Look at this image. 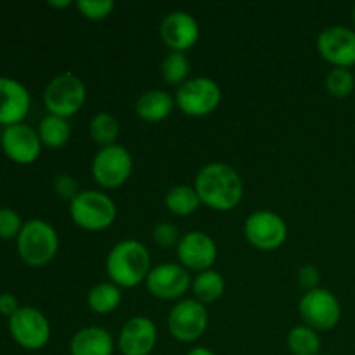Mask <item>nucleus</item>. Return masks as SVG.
Returning <instances> with one entry per match:
<instances>
[{"instance_id": "obj_26", "label": "nucleus", "mask_w": 355, "mask_h": 355, "mask_svg": "<svg viewBox=\"0 0 355 355\" xmlns=\"http://www.w3.org/2000/svg\"><path fill=\"white\" fill-rule=\"evenodd\" d=\"M89 134L90 139L96 144H99L101 148L118 144L116 141L120 137V123H118V120L113 114L101 111V113H96L90 118Z\"/></svg>"}, {"instance_id": "obj_21", "label": "nucleus", "mask_w": 355, "mask_h": 355, "mask_svg": "<svg viewBox=\"0 0 355 355\" xmlns=\"http://www.w3.org/2000/svg\"><path fill=\"white\" fill-rule=\"evenodd\" d=\"M123 300V291L111 281L94 284L87 293V305L94 314L106 315L116 311Z\"/></svg>"}, {"instance_id": "obj_15", "label": "nucleus", "mask_w": 355, "mask_h": 355, "mask_svg": "<svg viewBox=\"0 0 355 355\" xmlns=\"http://www.w3.org/2000/svg\"><path fill=\"white\" fill-rule=\"evenodd\" d=\"M163 44L175 52H186L200 40V23L187 10H170L159 23Z\"/></svg>"}, {"instance_id": "obj_20", "label": "nucleus", "mask_w": 355, "mask_h": 355, "mask_svg": "<svg viewBox=\"0 0 355 355\" xmlns=\"http://www.w3.org/2000/svg\"><path fill=\"white\" fill-rule=\"evenodd\" d=\"M175 110V97L162 89H151L141 94L135 103V114L149 123H158L168 118Z\"/></svg>"}, {"instance_id": "obj_36", "label": "nucleus", "mask_w": 355, "mask_h": 355, "mask_svg": "<svg viewBox=\"0 0 355 355\" xmlns=\"http://www.w3.org/2000/svg\"><path fill=\"white\" fill-rule=\"evenodd\" d=\"M49 6L54 7V9H62V7L71 6V2L69 0H61V2H58V0H49Z\"/></svg>"}, {"instance_id": "obj_25", "label": "nucleus", "mask_w": 355, "mask_h": 355, "mask_svg": "<svg viewBox=\"0 0 355 355\" xmlns=\"http://www.w3.org/2000/svg\"><path fill=\"white\" fill-rule=\"evenodd\" d=\"M286 347L291 355H319L321 354V336L315 329L298 324L288 333Z\"/></svg>"}, {"instance_id": "obj_19", "label": "nucleus", "mask_w": 355, "mask_h": 355, "mask_svg": "<svg viewBox=\"0 0 355 355\" xmlns=\"http://www.w3.org/2000/svg\"><path fill=\"white\" fill-rule=\"evenodd\" d=\"M116 342L106 328L85 326L69 340V355H113Z\"/></svg>"}, {"instance_id": "obj_24", "label": "nucleus", "mask_w": 355, "mask_h": 355, "mask_svg": "<svg viewBox=\"0 0 355 355\" xmlns=\"http://www.w3.org/2000/svg\"><path fill=\"white\" fill-rule=\"evenodd\" d=\"M37 132L42 144L51 149H61L62 146L68 144L69 135H71L68 120L61 116H54V114H47V116L42 118Z\"/></svg>"}, {"instance_id": "obj_10", "label": "nucleus", "mask_w": 355, "mask_h": 355, "mask_svg": "<svg viewBox=\"0 0 355 355\" xmlns=\"http://www.w3.org/2000/svg\"><path fill=\"white\" fill-rule=\"evenodd\" d=\"M243 234L253 248L260 252H274L288 239V224L272 210H255L246 217Z\"/></svg>"}, {"instance_id": "obj_18", "label": "nucleus", "mask_w": 355, "mask_h": 355, "mask_svg": "<svg viewBox=\"0 0 355 355\" xmlns=\"http://www.w3.org/2000/svg\"><path fill=\"white\" fill-rule=\"evenodd\" d=\"M31 106L26 87L9 76H0V125L23 123Z\"/></svg>"}, {"instance_id": "obj_33", "label": "nucleus", "mask_w": 355, "mask_h": 355, "mask_svg": "<svg viewBox=\"0 0 355 355\" xmlns=\"http://www.w3.org/2000/svg\"><path fill=\"white\" fill-rule=\"evenodd\" d=\"M297 281L298 286L302 288L304 291H311L319 288V281H321V272L312 263H307V266L300 267L297 274Z\"/></svg>"}, {"instance_id": "obj_6", "label": "nucleus", "mask_w": 355, "mask_h": 355, "mask_svg": "<svg viewBox=\"0 0 355 355\" xmlns=\"http://www.w3.org/2000/svg\"><path fill=\"white\" fill-rule=\"evenodd\" d=\"M298 314L305 326L318 333L331 331L342 319V305L335 293L319 286L302 295L298 300Z\"/></svg>"}, {"instance_id": "obj_28", "label": "nucleus", "mask_w": 355, "mask_h": 355, "mask_svg": "<svg viewBox=\"0 0 355 355\" xmlns=\"http://www.w3.org/2000/svg\"><path fill=\"white\" fill-rule=\"evenodd\" d=\"M324 87L328 94H331L336 99H345L355 89V76L350 68H333L326 75Z\"/></svg>"}, {"instance_id": "obj_29", "label": "nucleus", "mask_w": 355, "mask_h": 355, "mask_svg": "<svg viewBox=\"0 0 355 355\" xmlns=\"http://www.w3.org/2000/svg\"><path fill=\"white\" fill-rule=\"evenodd\" d=\"M75 7L83 17L90 21H103L113 12V0H76Z\"/></svg>"}, {"instance_id": "obj_34", "label": "nucleus", "mask_w": 355, "mask_h": 355, "mask_svg": "<svg viewBox=\"0 0 355 355\" xmlns=\"http://www.w3.org/2000/svg\"><path fill=\"white\" fill-rule=\"evenodd\" d=\"M17 311H19V302L12 293L0 295V314L6 318H12Z\"/></svg>"}, {"instance_id": "obj_1", "label": "nucleus", "mask_w": 355, "mask_h": 355, "mask_svg": "<svg viewBox=\"0 0 355 355\" xmlns=\"http://www.w3.org/2000/svg\"><path fill=\"white\" fill-rule=\"evenodd\" d=\"M194 189L201 205L215 211H231L241 203L245 184L241 175L229 163L211 162L200 168L194 179Z\"/></svg>"}, {"instance_id": "obj_31", "label": "nucleus", "mask_w": 355, "mask_h": 355, "mask_svg": "<svg viewBox=\"0 0 355 355\" xmlns=\"http://www.w3.org/2000/svg\"><path fill=\"white\" fill-rule=\"evenodd\" d=\"M23 225L24 222L16 210L7 207L0 208V239H17Z\"/></svg>"}, {"instance_id": "obj_5", "label": "nucleus", "mask_w": 355, "mask_h": 355, "mask_svg": "<svg viewBox=\"0 0 355 355\" xmlns=\"http://www.w3.org/2000/svg\"><path fill=\"white\" fill-rule=\"evenodd\" d=\"M87 101V87L78 75L64 71L54 76L44 90V104L49 114L71 118L78 113Z\"/></svg>"}, {"instance_id": "obj_14", "label": "nucleus", "mask_w": 355, "mask_h": 355, "mask_svg": "<svg viewBox=\"0 0 355 355\" xmlns=\"http://www.w3.org/2000/svg\"><path fill=\"white\" fill-rule=\"evenodd\" d=\"M319 55L333 68H350L355 64V30L335 24L318 35Z\"/></svg>"}, {"instance_id": "obj_7", "label": "nucleus", "mask_w": 355, "mask_h": 355, "mask_svg": "<svg viewBox=\"0 0 355 355\" xmlns=\"http://www.w3.org/2000/svg\"><path fill=\"white\" fill-rule=\"evenodd\" d=\"M175 106L184 114L193 118L207 116L214 113L222 101V89L214 78L193 76L177 89Z\"/></svg>"}, {"instance_id": "obj_9", "label": "nucleus", "mask_w": 355, "mask_h": 355, "mask_svg": "<svg viewBox=\"0 0 355 355\" xmlns=\"http://www.w3.org/2000/svg\"><path fill=\"white\" fill-rule=\"evenodd\" d=\"M210 315L207 305L196 298H182L168 312L166 326L172 338L180 343H193L207 333Z\"/></svg>"}, {"instance_id": "obj_27", "label": "nucleus", "mask_w": 355, "mask_h": 355, "mask_svg": "<svg viewBox=\"0 0 355 355\" xmlns=\"http://www.w3.org/2000/svg\"><path fill=\"white\" fill-rule=\"evenodd\" d=\"M159 73H162V78L165 80V83L179 89L182 83H186L191 78V61L186 52L170 51L159 64Z\"/></svg>"}, {"instance_id": "obj_17", "label": "nucleus", "mask_w": 355, "mask_h": 355, "mask_svg": "<svg viewBox=\"0 0 355 355\" xmlns=\"http://www.w3.org/2000/svg\"><path fill=\"white\" fill-rule=\"evenodd\" d=\"M0 146L3 155L19 165H31L42 153V141L38 132L24 123L10 125L3 128L0 135Z\"/></svg>"}, {"instance_id": "obj_4", "label": "nucleus", "mask_w": 355, "mask_h": 355, "mask_svg": "<svg viewBox=\"0 0 355 355\" xmlns=\"http://www.w3.org/2000/svg\"><path fill=\"white\" fill-rule=\"evenodd\" d=\"M116 203L110 194L85 189L69 203V217L83 231L99 232L111 227L116 218Z\"/></svg>"}, {"instance_id": "obj_35", "label": "nucleus", "mask_w": 355, "mask_h": 355, "mask_svg": "<svg viewBox=\"0 0 355 355\" xmlns=\"http://www.w3.org/2000/svg\"><path fill=\"white\" fill-rule=\"evenodd\" d=\"M186 355H215V352L208 347H193Z\"/></svg>"}, {"instance_id": "obj_2", "label": "nucleus", "mask_w": 355, "mask_h": 355, "mask_svg": "<svg viewBox=\"0 0 355 355\" xmlns=\"http://www.w3.org/2000/svg\"><path fill=\"white\" fill-rule=\"evenodd\" d=\"M151 252L137 239H121L106 257V274L121 290L146 283L151 272Z\"/></svg>"}, {"instance_id": "obj_37", "label": "nucleus", "mask_w": 355, "mask_h": 355, "mask_svg": "<svg viewBox=\"0 0 355 355\" xmlns=\"http://www.w3.org/2000/svg\"><path fill=\"white\" fill-rule=\"evenodd\" d=\"M352 21H354V28H355V7H354V10H352Z\"/></svg>"}, {"instance_id": "obj_12", "label": "nucleus", "mask_w": 355, "mask_h": 355, "mask_svg": "<svg viewBox=\"0 0 355 355\" xmlns=\"http://www.w3.org/2000/svg\"><path fill=\"white\" fill-rule=\"evenodd\" d=\"M146 288L149 295L159 300H182L193 286L191 272L180 263L166 262L153 266L151 272L146 277Z\"/></svg>"}, {"instance_id": "obj_23", "label": "nucleus", "mask_w": 355, "mask_h": 355, "mask_svg": "<svg viewBox=\"0 0 355 355\" xmlns=\"http://www.w3.org/2000/svg\"><path fill=\"white\" fill-rule=\"evenodd\" d=\"M165 207L175 217H187V215H193L201 207V200L194 186L177 184V186L170 187L166 191Z\"/></svg>"}, {"instance_id": "obj_3", "label": "nucleus", "mask_w": 355, "mask_h": 355, "mask_svg": "<svg viewBox=\"0 0 355 355\" xmlns=\"http://www.w3.org/2000/svg\"><path fill=\"white\" fill-rule=\"evenodd\" d=\"M59 250L58 231L42 218L24 222L17 236V253L30 267H44L54 260Z\"/></svg>"}, {"instance_id": "obj_30", "label": "nucleus", "mask_w": 355, "mask_h": 355, "mask_svg": "<svg viewBox=\"0 0 355 355\" xmlns=\"http://www.w3.org/2000/svg\"><path fill=\"white\" fill-rule=\"evenodd\" d=\"M180 238H182V234H180L179 227L172 222H158L153 227V241L159 248H177Z\"/></svg>"}, {"instance_id": "obj_22", "label": "nucleus", "mask_w": 355, "mask_h": 355, "mask_svg": "<svg viewBox=\"0 0 355 355\" xmlns=\"http://www.w3.org/2000/svg\"><path fill=\"white\" fill-rule=\"evenodd\" d=\"M191 290H193L194 298L198 302H201L203 305H210L224 297L225 281L220 272H217L215 269H208L203 272H198L193 277Z\"/></svg>"}, {"instance_id": "obj_11", "label": "nucleus", "mask_w": 355, "mask_h": 355, "mask_svg": "<svg viewBox=\"0 0 355 355\" xmlns=\"http://www.w3.org/2000/svg\"><path fill=\"white\" fill-rule=\"evenodd\" d=\"M9 333L24 350H40L51 340V322L44 312L26 305L9 318Z\"/></svg>"}, {"instance_id": "obj_8", "label": "nucleus", "mask_w": 355, "mask_h": 355, "mask_svg": "<svg viewBox=\"0 0 355 355\" xmlns=\"http://www.w3.org/2000/svg\"><path fill=\"white\" fill-rule=\"evenodd\" d=\"M134 158L125 146L113 144L101 148L90 165L94 180L104 189H118L132 175Z\"/></svg>"}, {"instance_id": "obj_32", "label": "nucleus", "mask_w": 355, "mask_h": 355, "mask_svg": "<svg viewBox=\"0 0 355 355\" xmlns=\"http://www.w3.org/2000/svg\"><path fill=\"white\" fill-rule=\"evenodd\" d=\"M52 187H54L55 194H58L61 200L69 201V203L82 193L75 177L68 175V173H59V175H55Z\"/></svg>"}, {"instance_id": "obj_16", "label": "nucleus", "mask_w": 355, "mask_h": 355, "mask_svg": "<svg viewBox=\"0 0 355 355\" xmlns=\"http://www.w3.org/2000/svg\"><path fill=\"white\" fill-rule=\"evenodd\" d=\"M158 343V328L146 315H134L121 326L116 350L121 355H151Z\"/></svg>"}, {"instance_id": "obj_13", "label": "nucleus", "mask_w": 355, "mask_h": 355, "mask_svg": "<svg viewBox=\"0 0 355 355\" xmlns=\"http://www.w3.org/2000/svg\"><path fill=\"white\" fill-rule=\"evenodd\" d=\"M177 259L182 267L193 272H203L217 262L218 248L215 239L205 231H187L175 248Z\"/></svg>"}]
</instances>
